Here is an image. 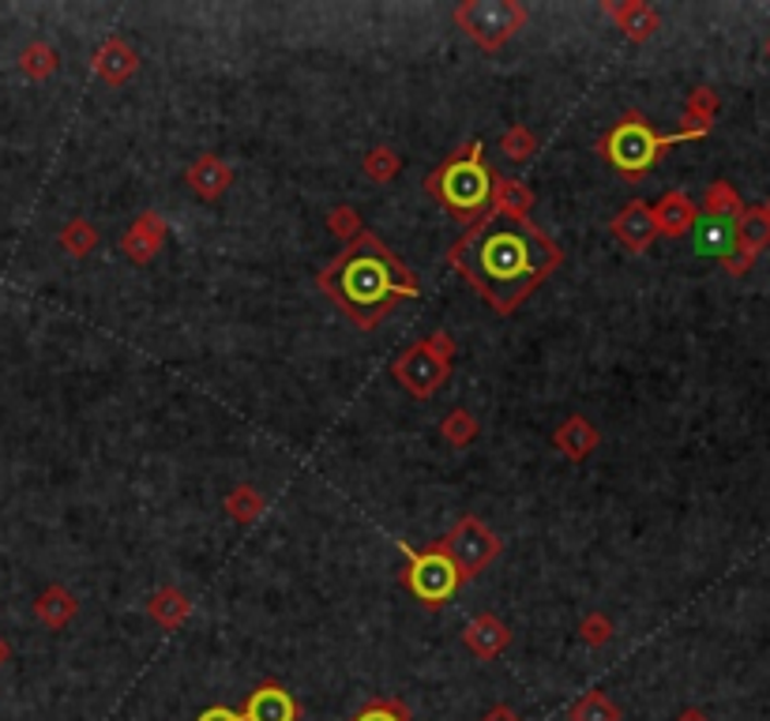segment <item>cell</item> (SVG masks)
<instances>
[{
  "label": "cell",
  "mask_w": 770,
  "mask_h": 721,
  "mask_svg": "<svg viewBox=\"0 0 770 721\" xmlns=\"http://www.w3.org/2000/svg\"><path fill=\"white\" fill-rule=\"evenodd\" d=\"M681 140H688V135L684 132L662 135L647 117L639 113V109H628V113H624L621 121L598 140V155H602L616 173L628 177V181H639V177L650 173V169L665 158V151Z\"/></svg>",
  "instance_id": "277c9868"
},
{
  "label": "cell",
  "mask_w": 770,
  "mask_h": 721,
  "mask_svg": "<svg viewBox=\"0 0 770 721\" xmlns=\"http://www.w3.org/2000/svg\"><path fill=\"white\" fill-rule=\"evenodd\" d=\"M327 230H332L338 241L350 244L353 237L361 233V215H358L353 207H335L332 215H327Z\"/></svg>",
  "instance_id": "4dcf8cb0"
},
{
  "label": "cell",
  "mask_w": 770,
  "mask_h": 721,
  "mask_svg": "<svg viewBox=\"0 0 770 721\" xmlns=\"http://www.w3.org/2000/svg\"><path fill=\"white\" fill-rule=\"evenodd\" d=\"M61 244L68 256H87V252L98 249V230L95 223H87V218H72V223L61 230Z\"/></svg>",
  "instance_id": "484cf974"
},
{
  "label": "cell",
  "mask_w": 770,
  "mask_h": 721,
  "mask_svg": "<svg viewBox=\"0 0 770 721\" xmlns=\"http://www.w3.org/2000/svg\"><path fill=\"white\" fill-rule=\"evenodd\" d=\"M602 12L624 31V38L628 41H647L650 34L662 27V20H658V12L647 4V0H624V4H616V0H602Z\"/></svg>",
  "instance_id": "5bb4252c"
},
{
  "label": "cell",
  "mask_w": 770,
  "mask_h": 721,
  "mask_svg": "<svg viewBox=\"0 0 770 721\" xmlns=\"http://www.w3.org/2000/svg\"><path fill=\"white\" fill-rule=\"evenodd\" d=\"M75 613H80V601H75V593L68 587H61V582L46 587L38 593V601H34V616H38V624H46L49 632H61V627H68Z\"/></svg>",
  "instance_id": "ac0fdd59"
},
{
  "label": "cell",
  "mask_w": 770,
  "mask_h": 721,
  "mask_svg": "<svg viewBox=\"0 0 770 721\" xmlns=\"http://www.w3.org/2000/svg\"><path fill=\"white\" fill-rule=\"evenodd\" d=\"M579 632L587 647H605V642L613 639V621H609L605 613H590L587 621L579 624Z\"/></svg>",
  "instance_id": "1f68e13d"
},
{
  "label": "cell",
  "mask_w": 770,
  "mask_h": 721,
  "mask_svg": "<svg viewBox=\"0 0 770 721\" xmlns=\"http://www.w3.org/2000/svg\"><path fill=\"white\" fill-rule=\"evenodd\" d=\"M696 218H699V207L684 196V192H665L654 207V226H658V233H665V237L688 233L691 226H696Z\"/></svg>",
  "instance_id": "d6986e66"
},
{
  "label": "cell",
  "mask_w": 770,
  "mask_h": 721,
  "mask_svg": "<svg viewBox=\"0 0 770 721\" xmlns=\"http://www.w3.org/2000/svg\"><path fill=\"white\" fill-rule=\"evenodd\" d=\"M12 658V647H8V639L0 635V669H4V661Z\"/></svg>",
  "instance_id": "d590c367"
},
{
  "label": "cell",
  "mask_w": 770,
  "mask_h": 721,
  "mask_svg": "<svg viewBox=\"0 0 770 721\" xmlns=\"http://www.w3.org/2000/svg\"><path fill=\"white\" fill-rule=\"evenodd\" d=\"M568 721H624V714L605 692H587L568 710Z\"/></svg>",
  "instance_id": "603a6c76"
},
{
  "label": "cell",
  "mask_w": 770,
  "mask_h": 721,
  "mask_svg": "<svg viewBox=\"0 0 770 721\" xmlns=\"http://www.w3.org/2000/svg\"><path fill=\"white\" fill-rule=\"evenodd\" d=\"M406 567H402V587L413 593L425 609H444L455 598V590L462 587V575L455 567V560L447 556V549L433 541L425 549L402 545Z\"/></svg>",
  "instance_id": "8992f818"
},
{
  "label": "cell",
  "mask_w": 770,
  "mask_h": 721,
  "mask_svg": "<svg viewBox=\"0 0 770 721\" xmlns=\"http://www.w3.org/2000/svg\"><path fill=\"white\" fill-rule=\"evenodd\" d=\"M57 64H61V53H57L53 46H46V41H31V46L20 53V68H23V75H31V80H46V75H53Z\"/></svg>",
  "instance_id": "cb8c5ba5"
},
{
  "label": "cell",
  "mask_w": 770,
  "mask_h": 721,
  "mask_svg": "<svg viewBox=\"0 0 770 721\" xmlns=\"http://www.w3.org/2000/svg\"><path fill=\"white\" fill-rule=\"evenodd\" d=\"M703 211H707V215H730V218H737L744 207H741L737 192H733L730 184H722V181H718L714 189L707 192V203H703Z\"/></svg>",
  "instance_id": "f546056e"
},
{
  "label": "cell",
  "mask_w": 770,
  "mask_h": 721,
  "mask_svg": "<svg viewBox=\"0 0 770 721\" xmlns=\"http://www.w3.org/2000/svg\"><path fill=\"white\" fill-rule=\"evenodd\" d=\"M455 338L447 331H433L429 338L413 343L410 350H402L399 358L392 361V376L410 392L413 398H433L440 387L452 376V361H455Z\"/></svg>",
  "instance_id": "5b68a950"
},
{
  "label": "cell",
  "mask_w": 770,
  "mask_h": 721,
  "mask_svg": "<svg viewBox=\"0 0 770 721\" xmlns=\"http://www.w3.org/2000/svg\"><path fill=\"white\" fill-rule=\"evenodd\" d=\"M507 218H519V223H530V211H534V192L527 189L515 177H493V207Z\"/></svg>",
  "instance_id": "ffe728a7"
},
{
  "label": "cell",
  "mask_w": 770,
  "mask_h": 721,
  "mask_svg": "<svg viewBox=\"0 0 770 721\" xmlns=\"http://www.w3.org/2000/svg\"><path fill=\"white\" fill-rule=\"evenodd\" d=\"M350 721H410V710L402 699H369Z\"/></svg>",
  "instance_id": "f1b7e54d"
},
{
  "label": "cell",
  "mask_w": 770,
  "mask_h": 721,
  "mask_svg": "<svg viewBox=\"0 0 770 721\" xmlns=\"http://www.w3.org/2000/svg\"><path fill=\"white\" fill-rule=\"evenodd\" d=\"M493 177L496 173L485 166V158H481V143L470 140L425 177V192L452 218L473 226L493 207Z\"/></svg>",
  "instance_id": "3957f363"
},
{
  "label": "cell",
  "mask_w": 770,
  "mask_h": 721,
  "mask_svg": "<svg viewBox=\"0 0 770 721\" xmlns=\"http://www.w3.org/2000/svg\"><path fill=\"white\" fill-rule=\"evenodd\" d=\"M163 241H166V218L158 215V211H143L140 218L124 230L121 237V249H124V256H129L132 263H151L158 256V249H163Z\"/></svg>",
  "instance_id": "8fae6325"
},
{
  "label": "cell",
  "mask_w": 770,
  "mask_h": 721,
  "mask_svg": "<svg viewBox=\"0 0 770 721\" xmlns=\"http://www.w3.org/2000/svg\"><path fill=\"white\" fill-rule=\"evenodd\" d=\"M440 545H444L447 556L455 560L462 582H470L481 567L493 564L496 553H501V538H496L481 519H473V515H462V519L447 530V538H440Z\"/></svg>",
  "instance_id": "ba28073f"
},
{
  "label": "cell",
  "mask_w": 770,
  "mask_h": 721,
  "mask_svg": "<svg viewBox=\"0 0 770 721\" xmlns=\"http://www.w3.org/2000/svg\"><path fill=\"white\" fill-rule=\"evenodd\" d=\"M676 721H707V714H703V710H684V714L676 718Z\"/></svg>",
  "instance_id": "e575fe53"
},
{
  "label": "cell",
  "mask_w": 770,
  "mask_h": 721,
  "mask_svg": "<svg viewBox=\"0 0 770 721\" xmlns=\"http://www.w3.org/2000/svg\"><path fill=\"white\" fill-rule=\"evenodd\" d=\"M447 263L489 301V309L512 316L519 304L564 263L561 244L541 226L489 211L447 249Z\"/></svg>",
  "instance_id": "6da1fadb"
},
{
  "label": "cell",
  "mask_w": 770,
  "mask_h": 721,
  "mask_svg": "<svg viewBox=\"0 0 770 721\" xmlns=\"http://www.w3.org/2000/svg\"><path fill=\"white\" fill-rule=\"evenodd\" d=\"M478 432H481V425H478V418H473L470 410H452L444 418V425H440V436L447 440V444L452 447H467V444H473V440H478Z\"/></svg>",
  "instance_id": "d4e9b609"
},
{
  "label": "cell",
  "mask_w": 770,
  "mask_h": 721,
  "mask_svg": "<svg viewBox=\"0 0 770 721\" xmlns=\"http://www.w3.org/2000/svg\"><path fill=\"white\" fill-rule=\"evenodd\" d=\"M298 718H301V702L278 681L256 684L241 707V721H298Z\"/></svg>",
  "instance_id": "9c48e42d"
},
{
  "label": "cell",
  "mask_w": 770,
  "mask_h": 721,
  "mask_svg": "<svg viewBox=\"0 0 770 721\" xmlns=\"http://www.w3.org/2000/svg\"><path fill=\"white\" fill-rule=\"evenodd\" d=\"M135 68H140V53H135V49L121 38V34H113V38H106L98 46L95 72H98L101 83H109V87H121V83H129L132 75H135Z\"/></svg>",
  "instance_id": "4fadbf2b"
},
{
  "label": "cell",
  "mask_w": 770,
  "mask_h": 721,
  "mask_svg": "<svg viewBox=\"0 0 770 721\" xmlns=\"http://www.w3.org/2000/svg\"><path fill=\"white\" fill-rule=\"evenodd\" d=\"M361 169H365V177H369V181H376V184H387V181H395V177H399V169H402V158L395 155L392 147H372L369 155H365V163H361Z\"/></svg>",
  "instance_id": "4316f807"
},
{
  "label": "cell",
  "mask_w": 770,
  "mask_h": 721,
  "mask_svg": "<svg viewBox=\"0 0 770 721\" xmlns=\"http://www.w3.org/2000/svg\"><path fill=\"white\" fill-rule=\"evenodd\" d=\"M196 721H241V710H233V707H210V710H203Z\"/></svg>",
  "instance_id": "d6a6232c"
},
{
  "label": "cell",
  "mask_w": 770,
  "mask_h": 721,
  "mask_svg": "<svg viewBox=\"0 0 770 721\" xmlns=\"http://www.w3.org/2000/svg\"><path fill=\"white\" fill-rule=\"evenodd\" d=\"M316 286L338 304V312H346L365 331L376 327L384 316H392L406 297H418V278L369 230H361L320 271Z\"/></svg>",
  "instance_id": "7a4b0ae2"
},
{
  "label": "cell",
  "mask_w": 770,
  "mask_h": 721,
  "mask_svg": "<svg viewBox=\"0 0 770 721\" xmlns=\"http://www.w3.org/2000/svg\"><path fill=\"white\" fill-rule=\"evenodd\" d=\"M696 249L703 252V256L733 260L737 256V218L730 215L696 218Z\"/></svg>",
  "instance_id": "9a60e30c"
},
{
  "label": "cell",
  "mask_w": 770,
  "mask_h": 721,
  "mask_svg": "<svg viewBox=\"0 0 770 721\" xmlns=\"http://www.w3.org/2000/svg\"><path fill=\"white\" fill-rule=\"evenodd\" d=\"M455 23H459V31H467L473 46L496 53L527 27V8L519 0H462L455 8Z\"/></svg>",
  "instance_id": "52a82bcc"
},
{
  "label": "cell",
  "mask_w": 770,
  "mask_h": 721,
  "mask_svg": "<svg viewBox=\"0 0 770 721\" xmlns=\"http://www.w3.org/2000/svg\"><path fill=\"white\" fill-rule=\"evenodd\" d=\"M147 616L158 627H166V632H177V627H184V621L192 616L189 593L177 590V587H163V590L155 593V598L147 601Z\"/></svg>",
  "instance_id": "44dd1931"
},
{
  "label": "cell",
  "mask_w": 770,
  "mask_h": 721,
  "mask_svg": "<svg viewBox=\"0 0 770 721\" xmlns=\"http://www.w3.org/2000/svg\"><path fill=\"white\" fill-rule=\"evenodd\" d=\"M264 504L267 500L260 496L256 485H237L230 496H226V515H230L233 522L249 526V522H256L260 515H264Z\"/></svg>",
  "instance_id": "7402d4cb"
},
{
  "label": "cell",
  "mask_w": 770,
  "mask_h": 721,
  "mask_svg": "<svg viewBox=\"0 0 770 721\" xmlns=\"http://www.w3.org/2000/svg\"><path fill=\"white\" fill-rule=\"evenodd\" d=\"M501 151L512 163H527L530 155L538 151V135L527 129V124H512L504 135H501Z\"/></svg>",
  "instance_id": "83f0119b"
},
{
  "label": "cell",
  "mask_w": 770,
  "mask_h": 721,
  "mask_svg": "<svg viewBox=\"0 0 770 721\" xmlns=\"http://www.w3.org/2000/svg\"><path fill=\"white\" fill-rule=\"evenodd\" d=\"M481 721H522V718L515 714L512 707H504V702H501V707H493V710H489V714L481 718Z\"/></svg>",
  "instance_id": "836d02e7"
},
{
  "label": "cell",
  "mask_w": 770,
  "mask_h": 721,
  "mask_svg": "<svg viewBox=\"0 0 770 721\" xmlns=\"http://www.w3.org/2000/svg\"><path fill=\"white\" fill-rule=\"evenodd\" d=\"M609 233H613L616 241L631 252V256H639V252H647L650 244H654V237H658L654 207H650L647 200H631L628 207H624L621 215L609 223Z\"/></svg>",
  "instance_id": "30bf717a"
},
{
  "label": "cell",
  "mask_w": 770,
  "mask_h": 721,
  "mask_svg": "<svg viewBox=\"0 0 770 721\" xmlns=\"http://www.w3.org/2000/svg\"><path fill=\"white\" fill-rule=\"evenodd\" d=\"M462 642H467V650H470L473 658L493 661V658H501L507 647H512V632H507V624L501 621V616L481 613V616H473V621L467 624V632H462Z\"/></svg>",
  "instance_id": "7c38bea8"
},
{
  "label": "cell",
  "mask_w": 770,
  "mask_h": 721,
  "mask_svg": "<svg viewBox=\"0 0 770 721\" xmlns=\"http://www.w3.org/2000/svg\"><path fill=\"white\" fill-rule=\"evenodd\" d=\"M598 444H602V436H598V429L590 425L582 413H575V418H568L561 429L553 432V447L564 455V459H572V462H582Z\"/></svg>",
  "instance_id": "e0dca14e"
},
{
  "label": "cell",
  "mask_w": 770,
  "mask_h": 721,
  "mask_svg": "<svg viewBox=\"0 0 770 721\" xmlns=\"http://www.w3.org/2000/svg\"><path fill=\"white\" fill-rule=\"evenodd\" d=\"M184 181H189V189L196 192L200 200H218L233 184V169L226 166L218 155H203L189 166Z\"/></svg>",
  "instance_id": "2e32d148"
}]
</instances>
